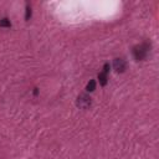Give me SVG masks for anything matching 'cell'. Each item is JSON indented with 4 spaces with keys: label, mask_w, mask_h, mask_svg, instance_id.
Returning <instances> with one entry per match:
<instances>
[{
    "label": "cell",
    "mask_w": 159,
    "mask_h": 159,
    "mask_svg": "<svg viewBox=\"0 0 159 159\" xmlns=\"http://www.w3.org/2000/svg\"><path fill=\"white\" fill-rule=\"evenodd\" d=\"M0 26H1V27H10V26H11L10 20L6 19V18L1 19V20H0Z\"/></svg>",
    "instance_id": "cell-6"
},
{
    "label": "cell",
    "mask_w": 159,
    "mask_h": 159,
    "mask_svg": "<svg viewBox=\"0 0 159 159\" xmlns=\"http://www.w3.org/2000/svg\"><path fill=\"white\" fill-rule=\"evenodd\" d=\"M31 18V8L29 5H26V14H25V19L29 20Z\"/></svg>",
    "instance_id": "cell-7"
},
{
    "label": "cell",
    "mask_w": 159,
    "mask_h": 159,
    "mask_svg": "<svg viewBox=\"0 0 159 159\" xmlns=\"http://www.w3.org/2000/svg\"><path fill=\"white\" fill-rule=\"evenodd\" d=\"M91 103H92V101H91V97H89L88 95L81 93V95L78 96V98H77V106H78L80 108L87 109L89 106H91Z\"/></svg>",
    "instance_id": "cell-2"
},
{
    "label": "cell",
    "mask_w": 159,
    "mask_h": 159,
    "mask_svg": "<svg viewBox=\"0 0 159 159\" xmlns=\"http://www.w3.org/2000/svg\"><path fill=\"white\" fill-rule=\"evenodd\" d=\"M95 88H96V81L95 80H91L87 84V87H86V89L88 92H92V91H95Z\"/></svg>",
    "instance_id": "cell-5"
},
{
    "label": "cell",
    "mask_w": 159,
    "mask_h": 159,
    "mask_svg": "<svg viewBox=\"0 0 159 159\" xmlns=\"http://www.w3.org/2000/svg\"><path fill=\"white\" fill-rule=\"evenodd\" d=\"M113 67L117 72H124L127 68V62L124 61L123 59H116L114 62H113Z\"/></svg>",
    "instance_id": "cell-3"
},
{
    "label": "cell",
    "mask_w": 159,
    "mask_h": 159,
    "mask_svg": "<svg viewBox=\"0 0 159 159\" xmlns=\"http://www.w3.org/2000/svg\"><path fill=\"white\" fill-rule=\"evenodd\" d=\"M98 80H100V84L102 85V86H105L106 84H107V73H105V72H101L100 75H98Z\"/></svg>",
    "instance_id": "cell-4"
},
{
    "label": "cell",
    "mask_w": 159,
    "mask_h": 159,
    "mask_svg": "<svg viewBox=\"0 0 159 159\" xmlns=\"http://www.w3.org/2000/svg\"><path fill=\"white\" fill-rule=\"evenodd\" d=\"M149 49H150V44H148V42H143L141 45L133 47V56H134V59L137 61L144 60L147 57L148 52H149Z\"/></svg>",
    "instance_id": "cell-1"
}]
</instances>
